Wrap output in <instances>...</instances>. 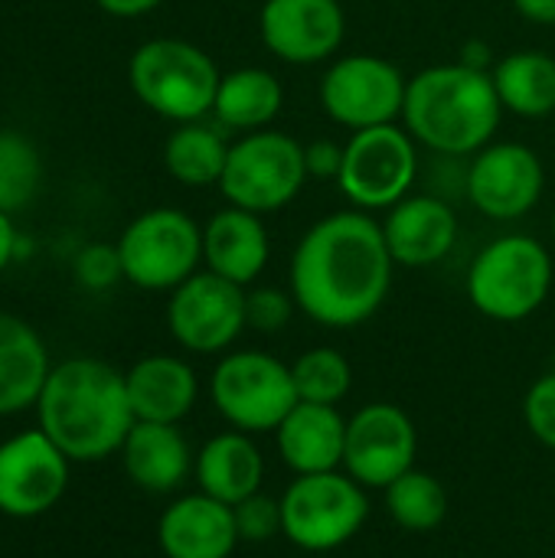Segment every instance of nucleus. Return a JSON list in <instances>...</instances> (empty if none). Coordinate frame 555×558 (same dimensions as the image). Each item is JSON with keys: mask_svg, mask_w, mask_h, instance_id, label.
Returning <instances> with one entry per match:
<instances>
[{"mask_svg": "<svg viewBox=\"0 0 555 558\" xmlns=\"http://www.w3.org/2000/svg\"><path fill=\"white\" fill-rule=\"evenodd\" d=\"M419 177V141L402 124L353 131L343 144L337 186L353 209H393Z\"/></svg>", "mask_w": 555, "mask_h": 558, "instance_id": "9d476101", "label": "nucleus"}, {"mask_svg": "<svg viewBox=\"0 0 555 558\" xmlns=\"http://www.w3.org/2000/svg\"><path fill=\"white\" fill-rule=\"evenodd\" d=\"M419 432L412 418L393 402L363 405L347 418L343 471L366 490H386L415 468Z\"/></svg>", "mask_w": 555, "mask_h": 558, "instance_id": "ddd939ff", "label": "nucleus"}, {"mask_svg": "<svg viewBox=\"0 0 555 558\" xmlns=\"http://www.w3.org/2000/svg\"><path fill=\"white\" fill-rule=\"evenodd\" d=\"M49 369L43 337L23 317L0 311V418L36 409Z\"/></svg>", "mask_w": 555, "mask_h": 558, "instance_id": "5701e85b", "label": "nucleus"}, {"mask_svg": "<svg viewBox=\"0 0 555 558\" xmlns=\"http://www.w3.org/2000/svg\"><path fill=\"white\" fill-rule=\"evenodd\" d=\"M409 78L402 69L373 52H353L330 62L321 78V105L327 118L340 128L366 131L379 124H396L406 108Z\"/></svg>", "mask_w": 555, "mask_h": 558, "instance_id": "9b49d317", "label": "nucleus"}, {"mask_svg": "<svg viewBox=\"0 0 555 558\" xmlns=\"http://www.w3.org/2000/svg\"><path fill=\"white\" fill-rule=\"evenodd\" d=\"M72 275H75V281L85 291H108V288H114L124 278L118 245L92 242V245L79 248V255L72 258Z\"/></svg>", "mask_w": 555, "mask_h": 558, "instance_id": "2f4dec72", "label": "nucleus"}, {"mask_svg": "<svg viewBox=\"0 0 555 558\" xmlns=\"http://www.w3.org/2000/svg\"><path fill=\"white\" fill-rule=\"evenodd\" d=\"M281 105H285V88L278 75L258 65H242V69L222 72L213 114L222 128L249 134V131L272 128Z\"/></svg>", "mask_w": 555, "mask_h": 558, "instance_id": "393cba45", "label": "nucleus"}, {"mask_svg": "<svg viewBox=\"0 0 555 558\" xmlns=\"http://www.w3.org/2000/svg\"><path fill=\"white\" fill-rule=\"evenodd\" d=\"M43 183V157L20 131H0V209H23Z\"/></svg>", "mask_w": 555, "mask_h": 558, "instance_id": "c756f323", "label": "nucleus"}, {"mask_svg": "<svg viewBox=\"0 0 555 558\" xmlns=\"http://www.w3.org/2000/svg\"><path fill=\"white\" fill-rule=\"evenodd\" d=\"M216 412L245 435L275 432L298 405L291 366L262 350L226 353L209 379Z\"/></svg>", "mask_w": 555, "mask_h": 558, "instance_id": "1a4fd4ad", "label": "nucleus"}, {"mask_svg": "<svg viewBox=\"0 0 555 558\" xmlns=\"http://www.w3.org/2000/svg\"><path fill=\"white\" fill-rule=\"evenodd\" d=\"M393 271L383 226L363 209H343L301 235L291 258V294L314 324L350 330L386 304Z\"/></svg>", "mask_w": 555, "mask_h": 558, "instance_id": "f257e3e1", "label": "nucleus"}, {"mask_svg": "<svg viewBox=\"0 0 555 558\" xmlns=\"http://www.w3.org/2000/svg\"><path fill=\"white\" fill-rule=\"evenodd\" d=\"M69 464L43 428L7 438L0 445V513L10 520L49 513L69 490Z\"/></svg>", "mask_w": 555, "mask_h": 558, "instance_id": "4468645a", "label": "nucleus"}, {"mask_svg": "<svg viewBox=\"0 0 555 558\" xmlns=\"http://www.w3.org/2000/svg\"><path fill=\"white\" fill-rule=\"evenodd\" d=\"M275 448L281 464L294 471V477L343 471L347 418L337 405L298 402L275 428Z\"/></svg>", "mask_w": 555, "mask_h": 558, "instance_id": "6ab92c4d", "label": "nucleus"}, {"mask_svg": "<svg viewBox=\"0 0 555 558\" xmlns=\"http://www.w3.org/2000/svg\"><path fill=\"white\" fill-rule=\"evenodd\" d=\"M239 543L232 507L203 490L177 497L157 520V546L167 558H229Z\"/></svg>", "mask_w": 555, "mask_h": 558, "instance_id": "a211bd4d", "label": "nucleus"}, {"mask_svg": "<svg viewBox=\"0 0 555 558\" xmlns=\"http://www.w3.org/2000/svg\"><path fill=\"white\" fill-rule=\"evenodd\" d=\"M304 144L285 131H249L229 144L219 190L229 206L268 216L285 209L307 183Z\"/></svg>", "mask_w": 555, "mask_h": 558, "instance_id": "423d86ee", "label": "nucleus"}, {"mask_svg": "<svg viewBox=\"0 0 555 558\" xmlns=\"http://www.w3.org/2000/svg\"><path fill=\"white\" fill-rule=\"evenodd\" d=\"M504 111L520 118H546L555 111V59L543 49L507 52L491 69Z\"/></svg>", "mask_w": 555, "mask_h": 558, "instance_id": "a878e982", "label": "nucleus"}, {"mask_svg": "<svg viewBox=\"0 0 555 558\" xmlns=\"http://www.w3.org/2000/svg\"><path fill=\"white\" fill-rule=\"evenodd\" d=\"M196 484L203 494H209L213 500L236 507L245 497L262 490L265 481V458L258 451V445L252 441V435L245 432H222L213 435L193 464Z\"/></svg>", "mask_w": 555, "mask_h": 558, "instance_id": "b1692460", "label": "nucleus"}, {"mask_svg": "<svg viewBox=\"0 0 555 558\" xmlns=\"http://www.w3.org/2000/svg\"><path fill=\"white\" fill-rule=\"evenodd\" d=\"M304 157H307V173L311 177L337 183V173H340V163H343V147L340 144H334V141L304 144Z\"/></svg>", "mask_w": 555, "mask_h": 558, "instance_id": "f704fd0d", "label": "nucleus"}, {"mask_svg": "<svg viewBox=\"0 0 555 558\" xmlns=\"http://www.w3.org/2000/svg\"><path fill=\"white\" fill-rule=\"evenodd\" d=\"M285 539L304 553L347 546L370 520V497L347 471L294 477L281 494Z\"/></svg>", "mask_w": 555, "mask_h": 558, "instance_id": "0eeeda50", "label": "nucleus"}, {"mask_svg": "<svg viewBox=\"0 0 555 558\" xmlns=\"http://www.w3.org/2000/svg\"><path fill=\"white\" fill-rule=\"evenodd\" d=\"M383 239L399 268H429L438 265L458 242V216L438 196H406L386 209Z\"/></svg>", "mask_w": 555, "mask_h": 558, "instance_id": "f3484780", "label": "nucleus"}, {"mask_svg": "<svg viewBox=\"0 0 555 558\" xmlns=\"http://www.w3.org/2000/svg\"><path fill=\"white\" fill-rule=\"evenodd\" d=\"M523 422L530 428V435L543 445L555 451V373L540 376L527 396H523Z\"/></svg>", "mask_w": 555, "mask_h": 558, "instance_id": "72a5a7b5", "label": "nucleus"}, {"mask_svg": "<svg viewBox=\"0 0 555 558\" xmlns=\"http://www.w3.org/2000/svg\"><path fill=\"white\" fill-rule=\"evenodd\" d=\"M236 513V530L242 543H268L275 536H285V520H281V500L268 494H252L242 504L232 507Z\"/></svg>", "mask_w": 555, "mask_h": 558, "instance_id": "7c9ffc66", "label": "nucleus"}, {"mask_svg": "<svg viewBox=\"0 0 555 558\" xmlns=\"http://www.w3.org/2000/svg\"><path fill=\"white\" fill-rule=\"evenodd\" d=\"M553 239H555V209H553Z\"/></svg>", "mask_w": 555, "mask_h": 558, "instance_id": "58836bf2", "label": "nucleus"}, {"mask_svg": "<svg viewBox=\"0 0 555 558\" xmlns=\"http://www.w3.org/2000/svg\"><path fill=\"white\" fill-rule=\"evenodd\" d=\"M504 118L487 69L471 62L429 65L409 78L402 128L429 150L468 157L484 150Z\"/></svg>", "mask_w": 555, "mask_h": 558, "instance_id": "7ed1b4c3", "label": "nucleus"}, {"mask_svg": "<svg viewBox=\"0 0 555 558\" xmlns=\"http://www.w3.org/2000/svg\"><path fill=\"white\" fill-rule=\"evenodd\" d=\"M386 513L406 533H432L448 520V490L429 471H406L386 490Z\"/></svg>", "mask_w": 555, "mask_h": 558, "instance_id": "cd10ccee", "label": "nucleus"}, {"mask_svg": "<svg viewBox=\"0 0 555 558\" xmlns=\"http://www.w3.org/2000/svg\"><path fill=\"white\" fill-rule=\"evenodd\" d=\"M105 13L111 16H121V20H131V16H144L150 10H157L164 0H95Z\"/></svg>", "mask_w": 555, "mask_h": 558, "instance_id": "e433bc0d", "label": "nucleus"}, {"mask_svg": "<svg viewBox=\"0 0 555 558\" xmlns=\"http://www.w3.org/2000/svg\"><path fill=\"white\" fill-rule=\"evenodd\" d=\"M553 278V255L540 239L500 235L478 252L468 271V298L487 320L520 324L546 304Z\"/></svg>", "mask_w": 555, "mask_h": 558, "instance_id": "39448f33", "label": "nucleus"}, {"mask_svg": "<svg viewBox=\"0 0 555 558\" xmlns=\"http://www.w3.org/2000/svg\"><path fill=\"white\" fill-rule=\"evenodd\" d=\"M124 281L141 291H173L203 262V229L193 216L173 206H157L134 216L114 242Z\"/></svg>", "mask_w": 555, "mask_h": 558, "instance_id": "6e6552de", "label": "nucleus"}, {"mask_svg": "<svg viewBox=\"0 0 555 558\" xmlns=\"http://www.w3.org/2000/svg\"><path fill=\"white\" fill-rule=\"evenodd\" d=\"M272 255V239L258 213L229 206L219 209L203 226V265L206 271L236 281L242 288L255 284Z\"/></svg>", "mask_w": 555, "mask_h": 558, "instance_id": "aec40b11", "label": "nucleus"}, {"mask_svg": "<svg viewBox=\"0 0 555 558\" xmlns=\"http://www.w3.org/2000/svg\"><path fill=\"white\" fill-rule=\"evenodd\" d=\"M262 43L291 65H317L340 52L347 13L340 0H265L258 13Z\"/></svg>", "mask_w": 555, "mask_h": 558, "instance_id": "dca6fc26", "label": "nucleus"}, {"mask_svg": "<svg viewBox=\"0 0 555 558\" xmlns=\"http://www.w3.org/2000/svg\"><path fill=\"white\" fill-rule=\"evenodd\" d=\"M298 311L294 304V294L285 291V288H252L245 291V324L252 330H262V333H278L281 327H288L291 314Z\"/></svg>", "mask_w": 555, "mask_h": 558, "instance_id": "473e14b6", "label": "nucleus"}, {"mask_svg": "<svg viewBox=\"0 0 555 558\" xmlns=\"http://www.w3.org/2000/svg\"><path fill=\"white\" fill-rule=\"evenodd\" d=\"M23 255V235L13 226V216L0 209V271L10 268Z\"/></svg>", "mask_w": 555, "mask_h": 558, "instance_id": "c9c22d12", "label": "nucleus"}, {"mask_svg": "<svg viewBox=\"0 0 555 558\" xmlns=\"http://www.w3.org/2000/svg\"><path fill=\"white\" fill-rule=\"evenodd\" d=\"M291 379L298 389V402L340 405L353 389V366L340 350L314 347L291 363Z\"/></svg>", "mask_w": 555, "mask_h": 558, "instance_id": "c85d7f7f", "label": "nucleus"}, {"mask_svg": "<svg viewBox=\"0 0 555 558\" xmlns=\"http://www.w3.org/2000/svg\"><path fill=\"white\" fill-rule=\"evenodd\" d=\"M118 454L131 484L147 494H173L196 464L180 425L160 422H134Z\"/></svg>", "mask_w": 555, "mask_h": 558, "instance_id": "4be33fe9", "label": "nucleus"}, {"mask_svg": "<svg viewBox=\"0 0 555 558\" xmlns=\"http://www.w3.org/2000/svg\"><path fill=\"white\" fill-rule=\"evenodd\" d=\"M546 170L533 147L517 141H491L474 154L468 173V199L474 209L497 222L523 219L543 199Z\"/></svg>", "mask_w": 555, "mask_h": 558, "instance_id": "2eb2a0df", "label": "nucleus"}, {"mask_svg": "<svg viewBox=\"0 0 555 558\" xmlns=\"http://www.w3.org/2000/svg\"><path fill=\"white\" fill-rule=\"evenodd\" d=\"M128 399L137 422H160V425H180L200 396V379L193 366L170 353H154L137 360L128 373Z\"/></svg>", "mask_w": 555, "mask_h": 558, "instance_id": "412c9836", "label": "nucleus"}, {"mask_svg": "<svg viewBox=\"0 0 555 558\" xmlns=\"http://www.w3.org/2000/svg\"><path fill=\"white\" fill-rule=\"evenodd\" d=\"M226 157H229L226 137L203 121L177 124V131L164 144L167 173L180 186H190V190H203L213 183L219 186L222 170H226Z\"/></svg>", "mask_w": 555, "mask_h": 558, "instance_id": "bb28decb", "label": "nucleus"}, {"mask_svg": "<svg viewBox=\"0 0 555 558\" xmlns=\"http://www.w3.org/2000/svg\"><path fill=\"white\" fill-rule=\"evenodd\" d=\"M39 428L75 464L105 461L121 451L134 428L124 373L95 356H72L49 369L36 402Z\"/></svg>", "mask_w": 555, "mask_h": 558, "instance_id": "f03ea898", "label": "nucleus"}, {"mask_svg": "<svg viewBox=\"0 0 555 558\" xmlns=\"http://www.w3.org/2000/svg\"><path fill=\"white\" fill-rule=\"evenodd\" d=\"M170 337L200 356L229 350L245 324V288L213 271L190 275L167 301Z\"/></svg>", "mask_w": 555, "mask_h": 558, "instance_id": "f8f14e48", "label": "nucleus"}, {"mask_svg": "<svg viewBox=\"0 0 555 558\" xmlns=\"http://www.w3.org/2000/svg\"><path fill=\"white\" fill-rule=\"evenodd\" d=\"M219 65L196 43L157 36L134 49L128 82L137 101L177 124L203 121L219 92Z\"/></svg>", "mask_w": 555, "mask_h": 558, "instance_id": "20e7f679", "label": "nucleus"}, {"mask_svg": "<svg viewBox=\"0 0 555 558\" xmlns=\"http://www.w3.org/2000/svg\"><path fill=\"white\" fill-rule=\"evenodd\" d=\"M514 10L540 26H555V0H510Z\"/></svg>", "mask_w": 555, "mask_h": 558, "instance_id": "4c0bfd02", "label": "nucleus"}]
</instances>
